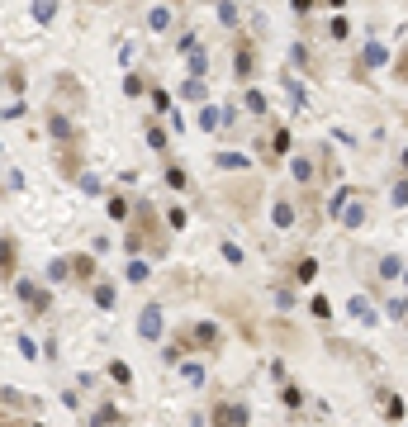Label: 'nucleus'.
<instances>
[{"instance_id":"36","label":"nucleus","mask_w":408,"mask_h":427,"mask_svg":"<svg viewBox=\"0 0 408 427\" xmlns=\"http://www.w3.org/2000/svg\"><path fill=\"white\" fill-rule=\"evenodd\" d=\"M290 5H295V15H309L314 10V0H290Z\"/></svg>"},{"instance_id":"12","label":"nucleus","mask_w":408,"mask_h":427,"mask_svg":"<svg viewBox=\"0 0 408 427\" xmlns=\"http://www.w3.org/2000/svg\"><path fill=\"white\" fill-rule=\"evenodd\" d=\"M95 261H91V256H76V261H72V275H81V280H91V275H95Z\"/></svg>"},{"instance_id":"21","label":"nucleus","mask_w":408,"mask_h":427,"mask_svg":"<svg viewBox=\"0 0 408 427\" xmlns=\"http://www.w3.org/2000/svg\"><path fill=\"white\" fill-rule=\"evenodd\" d=\"M166 186L181 190V186H186V171H181V166H166Z\"/></svg>"},{"instance_id":"35","label":"nucleus","mask_w":408,"mask_h":427,"mask_svg":"<svg viewBox=\"0 0 408 427\" xmlns=\"http://www.w3.org/2000/svg\"><path fill=\"white\" fill-rule=\"evenodd\" d=\"M394 205H408V186H404V181L394 186Z\"/></svg>"},{"instance_id":"34","label":"nucleus","mask_w":408,"mask_h":427,"mask_svg":"<svg viewBox=\"0 0 408 427\" xmlns=\"http://www.w3.org/2000/svg\"><path fill=\"white\" fill-rule=\"evenodd\" d=\"M128 280H147V261H133L128 266Z\"/></svg>"},{"instance_id":"17","label":"nucleus","mask_w":408,"mask_h":427,"mask_svg":"<svg viewBox=\"0 0 408 427\" xmlns=\"http://www.w3.org/2000/svg\"><path fill=\"white\" fill-rule=\"evenodd\" d=\"M219 166H228V171H237V166H247V157H242V152H223V157H219Z\"/></svg>"},{"instance_id":"38","label":"nucleus","mask_w":408,"mask_h":427,"mask_svg":"<svg viewBox=\"0 0 408 427\" xmlns=\"http://www.w3.org/2000/svg\"><path fill=\"white\" fill-rule=\"evenodd\" d=\"M328 5H346V0H328Z\"/></svg>"},{"instance_id":"26","label":"nucleus","mask_w":408,"mask_h":427,"mask_svg":"<svg viewBox=\"0 0 408 427\" xmlns=\"http://www.w3.org/2000/svg\"><path fill=\"white\" fill-rule=\"evenodd\" d=\"M380 275H385V280H394V275H399V261H394V256H385V261H380Z\"/></svg>"},{"instance_id":"13","label":"nucleus","mask_w":408,"mask_h":427,"mask_svg":"<svg viewBox=\"0 0 408 427\" xmlns=\"http://www.w3.org/2000/svg\"><path fill=\"white\" fill-rule=\"evenodd\" d=\"M385 57H390V52H385V43H370V47H366V67H380Z\"/></svg>"},{"instance_id":"9","label":"nucleus","mask_w":408,"mask_h":427,"mask_svg":"<svg viewBox=\"0 0 408 427\" xmlns=\"http://www.w3.org/2000/svg\"><path fill=\"white\" fill-rule=\"evenodd\" d=\"M361 219H366L361 205H346V209H342V223H346V228H361Z\"/></svg>"},{"instance_id":"27","label":"nucleus","mask_w":408,"mask_h":427,"mask_svg":"<svg viewBox=\"0 0 408 427\" xmlns=\"http://www.w3.org/2000/svg\"><path fill=\"white\" fill-rule=\"evenodd\" d=\"M114 418H119V409H114V404H105V409H95V423H114Z\"/></svg>"},{"instance_id":"15","label":"nucleus","mask_w":408,"mask_h":427,"mask_svg":"<svg viewBox=\"0 0 408 427\" xmlns=\"http://www.w3.org/2000/svg\"><path fill=\"white\" fill-rule=\"evenodd\" d=\"M95 304H100V309H110V304H114V285H95Z\"/></svg>"},{"instance_id":"11","label":"nucleus","mask_w":408,"mask_h":427,"mask_svg":"<svg viewBox=\"0 0 408 427\" xmlns=\"http://www.w3.org/2000/svg\"><path fill=\"white\" fill-rule=\"evenodd\" d=\"M5 86H10V91H24V72H19L15 62L5 67Z\"/></svg>"},{"instance_id":"24","label":"nucleus","mask_w":408,"mask_h":427,"mask_svg":"<svg viewBox=\"0 0 408 427\" xmlns=\"http://www.w3.org/2000/svg\"><path fill=\"white\" fill-rule=\"evenodd\" d=\"M181 375H186V385H204V365H186Z\"/></svg>"},{"instance_id":"19","label":"nucleus","mask_w":408,"mask_h":427,"mask_svg":"<svg viewBox=\"0 0 408 427\" xmlns=\"http://www.w3.org/2000/svg\"><path fill=\"white\" fill-rule=\"evenodd\" d=\"M247 110H251V114H266V95H256V91H247Z\"/></svg>"},{"instance_id":"28","label":"nucleus","mask_w":408,"mask_h":427,"mask_svg":"<svg viewBox=\"0 0 408 427\" xmlns=\"http://www.w3.org/2000/svg\"><path fill=\"white\" fill-rule=\"evenodd\" d=\"M385 413H390V418H404V399L390 394V399H385Z\"/></svg>"},{"instance_id":"16","label":"nucleus","mask_w":408,"mask_h":427,"mask_svg":"<svg viewBox=\"0 0 408 427\" xmlns=\"http://www.w3.org/2000/svg\"><path fill=\"white\" fill-rule=\"evenodd\" d=\"M47 128H52V138H72V124H67L62 114H52V124H47Z\"/></svg>"},{"instance_id":"22","label":"nucleus","mask_w":408,"mask_h":427,"mask_svg":"<svg viewBox=\"0 0 408 427\" xmlns=\"http://www.w3.org/2000/svg\"><path fill=\"white\" fill-rule=\"evenodd\" d=\"M110 219H128V200L114 195V200H110Z\"/></svg>"},{"instance_id":"29","label":"nucleus","mask_w":408,"mask_h":427,"mask_svg":"<svg viewBox=\"0 0 408 427\" xmlns=\"http://www.w3.org/2000/svg\"><path fill=\"white\" fill-rule=\"evenodd\" d=\"M147 142H152V147H157V152H162V147H166V133H162V128L152 124V128H147Z\"/></svg>"},{"instance_id":"7","label":"nucleus","mask_w":408,"mask_h":427,"mask_svg":"<svg viewBox=\"0 0 408 427\" xmlns=\"http://www.w3.org/2000/svg\"><path fill=\"white\" fill-rule=\"evenodd\" d=\"M200 128H204V133H214V128H223V114L214 110V105H204V110H200Z\"/></svg>"},{"instance_id":"32","label":"nucleus","mask_w":408,"mask_h":427,"mask_svg":"<svg viewBox=\"0 0 408 427\" xmlns=\"http://www.w3.org/2000/svg\"><path fill=\"white\" fill-rule=\"evenodd\" d=\"M147 24H152V29H166V24H171V15H166V10H152V19H147Z\"/></svg>"},{"instance_id":"33","label":"nucleus","mask_w":408,"mask_h":427,"mask_svg":"<svg viewBox=\"0 0 408 427\" xmlns=\"http://www.w3.org/2000/svg\"><path fill=\"white\" fill-rule=\"evenodd\" d=\"M223 256H228L233 266H242V247H233V242H223Z\"/></svg>"},{"instance_id":"23","label":"nucleus","mask_w":408,"mask_h":427,"mask_svg":"<svg viewBox=\"0 0 408 427\" xmlns=\"http://www.w3.org/2000/svg\"><path fill=\"white\" fill-rule=\"evenodd\" d=\"M309 314H314V318H328V314H332V304H328V300H323V295H318V300H314V304H309Z\"/></svg>"},{"instance_id":"4","label":"nucleus","mask_w":408,"mask_h":427,"mask_svg":"<svg viewBox=\"0 0 408 427\" xmlns=\"http://www.w3.org/2000/svg\"><path fill=\"white\" fill-rule=\"evenodd\" d=\"M15 295H19V300H24V304H33V314H47V295H43V290H38V285L19 280V285H15Z\"/></svg>"},{"instance_id":"10","label":"nucleus","mask_w":408,"mask_h":427,"mask_svg":"<svg viewBox=\"0 0 408 427\" xmlns=\"http://www.w3.org/2000/svg\"><path fill=\"white\" fill-rule=\"evenodd\" d=\"M52 15H57V5H52V0H33V19H43V24H47Z\"/></svg>"},{"instance_id":"3","label":"nucleus","mask_w":408,"mask_h":427,"mask_svg":"<svg viewBox=\"0 0 408 427\" xmlns=\"http://www.w3.org/2000/svg\"><path fill=\"white\" fill-rule=\"evenodd\" d=\"M214 423L237 427V423H251V413H247V404H219V409H214Z\"/></svg>"},{"instance_id":"31","label":"nucleus","mask_w":408,"mask_h":427,"mask_svg":"<svg viewBox=\"0 0 408 427\" xmlns=\"http://www.w3.org/2000/svg\"><path fill=\"white\" fill-rule=\"evenodd\" d=\"M280 399H285V404H290V409H299V399H304V394H299L295 385H285V389H280Z\"/></svg>"},{"instance_id":"14","label":"nucleus","mask_w":408,"mask_h":427,"mask_svg":"<svg viewBox=\"0 0 408 427\" xmlns=\"http://www.w3.org/2000/svg\"><path fill=\"white\" fill-rule=\"evenodd\" d=\"M314 275H318V261H309V256H304V261L295 266V280H314Z\"/></svg>"},{"instance_id":"8","label":"nucleus","mask_w":408,"mask_h":427,"mask_svg":"<svg viewBox=\"0 0 408 427\" xmlns=\"http://www.w3.org/2000/svg\"><path fill=\"white\" fill-rule=\"evenodd\" d=\"M251 67H256V57H251V47L242 43L237 47V76H251Z\"/></svg>"},{"instance_id":"37","label":"nucleus","mask_w":408,"mask_h":427,"mask_svg":"<svg viewBox=\"0 0 408 427\" xmlns=\"http://www.w3.org/2000/svg\"><path fill=\"white\" fill-rule=\"evenodd\" d=\"M399 81H408V52L399 57Z\"/></svg>"},{"instance_id":"2","label":"nucleus","mask_w":408,"mask_h":427,"mask_svg":"<svg viewBox=\"0 0 408 427\" xmlns=\"http://www.w3.org/2000/svg\"><path fill=\"white\" fill-rule=\"evenodd\" d=\"M138 337L142 342H157L162 337V304H147V309L138 314Z\"/></svg>"},{"instance_id":"6","label":"nucleus","mask_w":408,"mask_h":427,"mask_svg":"<svg viewBox=\"0 0 408 427\" xmlns=\"http://www.w3.org/2000/svg\"><path fill=\"white\" fill-rule=\"evenodd\" d=\"M290 171H295V181L309 186V181H314V161H309V157H290Z\"/></svg>"},{"instance_id":"5","label":"nucleus","mask_w":408,"mask_h":427,"mask_svg":"<svg viewBox=\"0 0 408 427\" xmlns=\"http://www.w3.org/2000/svg\"><path fill=\"white\" fill-rule=\"evenodd\" d=\"M190 342H200V347H214V342H219V328H214V323H195V328H190Z\"/></svg>"},{"instance_id":"1","label":"nucleus","mask_w":408,"mask_h":427,"mask_svg":"<svg viewBox=\"0 0 408 427\" xmlns=\"http://www.w3.org/2000/svg\"><path fill=\"white\" fill-rule=\"evenodd\" d=\"M124 247L128 252H138V247H147V252H166V237H162V223H157V214H152V205H138V228H128Z\"/></svg>"},{"instance_id":"20","label":"nucleus","mask_w":408,"mask_h":427,"mask_svg":"<svg viewBox=\"0 0 408 427\" xmlns=\"http://www.w3.org/2000/svg\"><path fill=\"white\" fill-rule=\"evenodd\" d=\"M271 152H280V157H285V152H290V133H285V128H280V133H276V138H271Z\"/></svg>"},{"instance_id":"39","label":"nucleus","mask_w":408,"mask_h":427,"mask_svg":"<svg viewBox=\"0 0 408 427\" xmlns=\"http://www.w3.org/2000/svg\"><path fill=\"white\" fill-rule=\"evenodd\" d=\"M404 166H408V152H404Z\"/></svg>"},{"instance_id":"40","label":"nucleus","mask_w":408,"mask_h":427,"mask_svg":"<svg viewBox=\"0 0 408 427\" xmlns=\"http://www.w3.org/2000/svg\"><path fill=\"white\" fill-rule=\"evenodd\" d=\"M404 280H408V271H404Z\"/></svg>"},{"instance_id":"18","label":"nucleus","mask_w":408,"mask_h":427,"mask_svg":"<svg viewBox=\"0 0 408 427\" xmlns=\"http://www.w3.org/2000/svg\"><path fill=\"white\" fill-rule=\"evenodd\" d=\"M351 314L361 318V323H370V318H375V314H370V304H366V300H361V295H356V300H351Z\"/></svg>"},{"instance_id":"30","label":"nucleus","mask_w":408,"mask_h":427,"mask_svg":"<svg viewBox=\"0 0 408 427\" xmlns=\"http://www.w3.org/2000/svg\"><path fill=\"white\" fill-rule=\"evenodd\" d=\"M290 219H295V209H290V205H276V223H280V228H290Z\"/></svg>"},{"instance_id":"25","label":"nucleus","mask_w":408,"mask_h":427,"mask_svg":"<svg viewBox=\"0 0 408 427\" xmlns=\"http://www.w3.org/2000/svg\"><path fill=\"white\" fill-rule=\"evenodd\" d=\"M110 375H114V380H119V385H128V380H133V370H128V365H124V361H114V365H110Z\"/></svg>"}]
</instances>
